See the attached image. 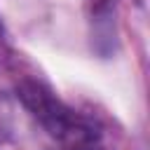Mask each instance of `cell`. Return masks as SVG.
I'll return each instance as SVG.
<instances>
[{
	"instance_id": "obj_1",
	"label": "cell",
	"mask_w": 150,
	"mask_h": 150,
	"mask_svg": "<svg viewBox=\"0 0 150 150\" xmlns=\"http://www.w3.org/2000/svg\"><path fill=\"white\" fill-rule=\"evenodd\" d=\"M21 103L30 110V115L63 145H80L98 141L96 124L66 105L59 96H54L45 84L35 80H23L16 89Z\"/></svg>"
},
{
	"instance_id": "obj_2",
	"label": "cell",
	"mask_w": 150,
	"mask_h": 150,
	"mask_svg": "<svg viewBox=\"0 0 150 150\" xmlns=\"http://www.w3.org/2000/svg\"><path fill=\"white\" fill-rule=\"evenodd\" d=\"M66 150H105L103 145H98V141L94 143H80V145H66Z\"/></svg>"
}]
</instances>
